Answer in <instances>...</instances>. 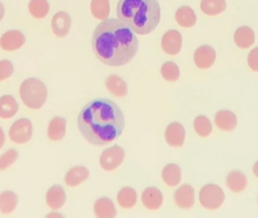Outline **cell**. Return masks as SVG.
<instances>
[{"instance_id": "1", "label": "cell", "mask_w": 258, "mask_h": 218, "mask_svg": "<svg viewBox=\"0 0 258 218\" xmlns=\"http://www.w3.org/2000/svg\"><path fill=\"white\" fill-rule=\"evenodd\" d=\"M139 43L134 31L120 19L107 18L97 25L92 36V49L103 64L120 67L133 60Z\"/></svg>"}, {"instance_id": "2", "label": "cell", "mask_w": 258, "mask_h": 218, "mask_svg": "<svg viewBox=\"0 0 258 218\" xmlns=\"http://www.w3.org/2000/svg\"><path fill=\"white\" fill-rule=\"evenodd\" d=\"M125 126L120 107L112 100L98 98L90 101L78 116V127L92 144L106 145L119 137Z\"/></svg>"}, {"instance_id": "3", "label": "cell", "mask_w": 258, "mask_h": 218, "mask_svg": "<svg viewBox=\"0 0 258 218\" xmlns=\"http://www.w3.org/2000/svg\"><path fill=\"white\" fill-rule=\"evenodd\" d=\"M116 12L122 22L141 35L152 32L160 21L157 0H120Z\"/></svg>"}, {"instance_id": "4", "label": "cell", "mask_w": 258, "mask_h": 218, "mask_svg": "<svg viewBox=\"0 0 258 218\" xmlns=\"http://www.w3.org/2000/svg\"><path fill=\"white\" fill-rule=\"evenodd\" d=\"M19 95L26 107L37 110L46 102L47 89L44 83L40 80L36 78H28L20 85Z\"/></svg>"}, {"instance_id": "5", "label": "cell", "mask_w": 258, "mask_h": 218, "mask_svg": "<svg viewBox=\"0 0 258 218\" xmlns=\"http://www.w3.org/2000/svg\"><path fill=\"white\" fill-rule=\"evenodd\" d=\"M199 200L201 205L208 210L218 209L225 200L222 188L216 184H207L200 190Z\"/></svg>"}, {"instance_id": "6", "label": "cell", "mask_w": 258, "mask_h": 218, "mask_svg": "<svg viewBox=\"0 0 258 218\" xmlns=\"http://www.w3.org/2000/svg\"><path fill=\"white\" fill-rule=\"evenodd\" d=\"M32 136V123L28 118L15 120L9 128V138L12 142L23 144L30 140Z\"/></svg>"}, {"instance_id": "7", "label": "cell", "mask_w": 258, "mask_h": 218, "mask_svg": "<svg viewBox=\"0 0 258 218\" xmlns=\"http://www.w3.org/2000/svg\"><path fill=\"white\" fill-rule=\"evenodd\" d=\"M125 157L124 149L119 145H113L106 148L100 155L99 162L104 171L111 172L121 166Z\"/></svg>"}, {"instance_id": "8", "label": "cell", "mask_w": 258, "mask_h": 218, "mask_svg": "<svg viewBox=\"0 0 258 218\" xmlns=\"http://www.w3.org/2000/svg\"><path fill=\"white\" fill-rule=\"evenodd\" d=\"M182 45V37L179 31L175 29H169L167 30L162 38H161V48L162 50L169 54V56H175L177 54Z\"/></svg>"}, {"instance_id": "9", "label": "cell", "mask_w": 258, "mask_h": 218, "mask_svg": "<svg viewBox=\"0 0 258 218\" xmlns=\"http://www.w3.org/2000/svg\"><path fill=\"white\" fill-rule=\"evenodd\" d=\"M25 43V36L20 30L12 29L4 32L0 37V47L6 51H13Z\"/></svg>"}, {"instance_id": "10", "label": "cell", "mask_w": 258, "mask_h": 218, "mask_svg": "<svg viewBox=\"0 0 258 218\" xmlns=\"http://www.w3.org/2000/svg\"><path fill=\"white\" fill-rule=\"evenodd\" d=\"M194 61L198 68L202 70L209 69L216 61V51L211 45L203 44L195 50Z\"/></svg>"}, {"instance_id": "11", "label": "cell", "mask_w": 258, "mask_h": 218, "mask_svg": "<svg viewBox=\"0 0 258 218\" xmlns=\"http://www.w3.org/2000/svg\"><path fill=\"white\" fill-rule=\"evenodd\" d=\"M72 26V18L66 11L56 12L51 19L52 32L57 37H64L69 34Z\"/></svg>"}, {"instance_id": "12", "label": "cell", "mask_w": 258, "mask_h": 218, "mask_svg": "<svg viewBox=\"0 0 258 218\" xmlns=\"http://www.w3.org/2000/svg\"><path fill=\"white\" fill-rule=\"evenodd\" d=\"M164 138L167 144L172 147H179L183 144L185 130L179 122H171L164 131Z\"/></svg>"}, {"instance_id": "13", "label": "cell", "mask_w": 258, "mask_h": 218, "mask_svg": "<svg viewBox=\"0 0 258 218\" xmlns=\"http://www.w3.org/2000/svg\"><path fill=\"white\" fill-rule=\"evenodd\" d=\"M173 199L180 209H189L195 204V190L190 185L183 184L175 191Z\"/></svg>"}, {"instance_id": "14", "label": "cell", "mask_w": 258, "mask_h": 218, "mask_svg": "<svg viewBox=\"0 0 258 218\" xmlns=\"http://www.w3.org/2000/svg\"><path fill=\"white\" fill-rule=\"evenodd\" d=\"M141 202L148 210H157L163 203L161 191L156 187H148L141 194Z\"/></svg>"}, {"instance_id": "15", "label": "cell", "mask_w": 258, "mask_h": 218, "mask_svg": "<svg viewBox=\"0 0 258 218\" xmlns=\"http://www.w3.org/2000/svg\"><path fill=\"white\" fill-rule=\"evenodd\" d=\"M66 192L60 185H52L46 192L45 202L52 210L60 209L66 203Z\"/></svg>"}, {"instance_id": "16", "label": "cell", "mask_w": 258, "mask_h": 218, "mask_svg": "<svg viewBox=\"0 0 258 218\" xmlns=\"http://www.w3.org/2000/svg\"><path fill=\"white\" fill-rule=\"evenodd\" d=\"M90 171L83 166H76L70 169L64 176V183L69 187H78L88 180Z\"/></svg>"}, {"instance_id": "17", "label": "cell", "mask_w": 258, "mask_h": 218, "mask_svg": "<svg viewBox=\"0 0 258 218\" xmlns=\"http://www.w3.org/2000/svg\"><path fill=\"white\" fill-rule=\"evenodd\" d=\"M105 86L108 92L117 98H123L128 93V87L126 82L117 75L108 76L105 81Z\"/></svg>"}, {"instance_id": "18", "label": "cell", "mask_w": 258, "mask_h": 218, "mask_svg": "<svg viewBox=\"0 0 258 218\" xmlns=\"http://www.w3.org/2000/svg\"><path fill=\"white\" fill-rule=\"evenodd\" d=\"M94 213L99 218H113L117 215L113 201L107 197H101L94 204Z\"/></svg>"}, {"instance_id": "19", "label": "cell", "mask_w": 258, "mask_h": 218, "mask_svg": "<svg viewBox=\"0 0 258 218\" xmlns=\"http://www.w3.org/2000/svg\"><path fill=\"white\" fill-rule=\"evenodd\" d=\"M215 124L224 131L234 130L237 126V116L230 110H220L215 115Z\"/></svg>"}, {"instance_id": "20", "label": "cell", "mask_w": 258, "mask_h": 218, "mask_svg": "<svg viewBox=\"0 0 258 218\" xmlns=\"http://www.w3.org/2000/svg\"><path fill=\"white\" fill-rule=\"evenodd\" d=\"M67 120L62 117H53L47 126V137L52 141L61 140L66 135Z\"/></svg>"}, {"instance_id": "21", "label": "cell", "mask_w": 258, "mask_h": 218, "mask_svg": "<svg viewBox=\"0 0 258 218\" xmlns=\"http://www.w3.org/2000/svg\"><path fill=\"white\" fill-rule=\"evenodd\" d=\"M234 41L240 48H248L255 41V33L249 26H240L234 33Z\"/></svg>"}, {"instance_id": "22", "label": "cell", "mask_w": 258, "mask_h": 218, "mask_svg": "<svg viewBox=\"0 0 258 218\" xmlns=\"http://www.w3.org/2000/svg\"><path fill=\"white\" fill-rule=\"evenodd\" d=\"M174 17L177 24L184 28L192 27L197 22V15L189 6H180L175 11Z\"/></svg>"}, {"instance_id": "23", "label": "cell", "mask_w": 258, "mask_h": 218, "mask_svg": "<svg viewBox=\"0 0 258 218\" xmlns=\"http://www.w3.org/2000/svg\"><path fill=\"white\" fill-rule=\"evenodd\" d=\"M226 184L231 192L240 193L247 187V178L240 171H232L227 176Z\"/></svg>"}, {"instance_id": "24", "label": "cell", "mask_w": 258, "mask_h": 218, "mask_svg": "<svg viewBox=\"0 0 258 218\" xmlns=\"http://www.w3.org/2000/svg\"><path fill=\"white\" fill-rule=\"evenodd\" d=\"M162 181L169 187H175L181 179V170L176 164H168L161 171Z\"/></svg>"}, {"instance_id": "25", "label": "cell", "mask_w": 258, "mask_h": 218, "mask_svg": "<svg viewBox=\"0 0 258 218\" xmlns=\"http://www.w3.org/2000/svg\"><path fill=\"white\" fill-rule=\"evenodd\" d=\"M18 109V103L13 96L3 95L0 97V118L9 119L17 113Z\"/></svg>"}, {"instance_id": "26", "label": "cell", "mask_w": 258, "mask_h": 218, "mask_svg": "<svg viewBox=\"0 0 258 218\" xmlns=\"http://www.w3.org/2000/svg\"><path fill=\"white\" fill-rule=\"evenodd\" d=\"M117 202L124 209L132 208L137 202L136 190L131 187H123L117 194Z\"/></svg>"}, {"instance_id": "27", "label": "cell", "mask_w": 258, "mask_h": 218, "mask_svg": "<svg viewBox=\"0 0 258 218\" xmlns=\"http://www.w3.org/2000/svg\"><path fill=\"white\" fill-rule=\"evenodd\" d=\"M18 197L13 191H3L0 193V212L9 214L13 212L17 206Z\"/></svg>"}, {"instance_id": "28", "label": "cell", "mask_w": 258, "mask_h": 218, "mask_svg": "<svg viewBox=\"0 0 258 218\" xmlns=\"http://www.w3.org/2000/svg\"><path fill=\"white\" fill-rule=\"evenodd\" d=\"M201 10L209 16H215L225 11L227 3L225 0H202Z\"/></svg>"}, {"instance_id": "29", "label": "cell", "mask_w": 258, "mask_h": 218, "mask_svg": "<svg viewBox=\"0 0 258 218\" xmlns=\"http://www.w3.org/2000/svg\"><path fill=\"white\" fill-rule=\"evenodd\" d=\"M91 12L93 16L99 20H105L108 18L110 13L109 0H92L91 1Z\"/></svg>"}, {"instance_id": "30", "label": "cell", "mask_w": 258, "mask_h": 218, "mask_svg": "<svg viewBox=\"0 0 258 218\" xmlns=\"http://www.w3.org/2000/svg\"><path fill=\"white\" fill-rule=\"evenodd\" d=\"M28 10L31 16L36 19H41L47 15L49 11V4L47 0H30Z\"/></svg>"}, {"instance_id": "31", "label": "cell", "mask_w": 258, "mask_h": 218, "mask_svg": "<svg viewBox=\"0 0 258 218\" xmlns=\"http://www.w3.org/2000/svg\"><path fill=\"white\" fill-rule=\"evenodd\" d=\"M194 128L201 137H207L211 134L213 127L210 119L204 115H199L194 120Z\"/></svg>"}, {"instance_id": "32", "label": "cell", "mask_w": 258, "mask_h": 218, "mask_svg": "<svg viewBox=\"0 0 258 218\" xmlns=\"http://www.w3.org/2000/svg\"><path fill=\"white\" fill-rule=\"evenodd\" d=\"M161 76L164 80L168 82H175L179 78V68L178 66L173 62H165L160 69Z\"/></svg>"}, {"instance_id": "33", "label": "cell", "mask_w": 258, "mask_h": 218, "mask_svg": "<svg viewBox=\"0 0 258 218\" xmlns=\"http://www.w3.org/2000/svg\"><path fill=\"white\" fill-rule=\"evenodd\" d=\"M18 158V151L15 148H8L0 154V172L6 171Z\"/></svg>"}, {"instance_id": "34", "label": "cell", "mask_w": 258, "mask_h": 218, "mask_svg": "<svg viewBox=\"0 0 258 218\" xmlns=\"http://www.w3.org/2000/svg\"><path fill=\"white\" fill-rule=\"evenodd\" d=\"M14 68L10 61L1 60L0 61V82L8 79L13 74Z\"/></svg>"}, {"instance_id": "35", "label": "cell", "mask_w": 258, "mask_h": 218, "mask_svg": "<svg viewBox=\"0 0 258 218\" xmlns=\"http://www.w3.org/2000/svg\"><path fill=\"white\" fill-rule=\"evenodd\" d=\"M248 66L254 72H258V46L254 47L248 54L247 58Z\"/></svg>"}, {"instance_id": "36", "label": "cell", "mask_w": 258, "mask_h": 218, "mask_svg": "<svg viewBox=\"0 0 258 218\" xmlns=\"http://www.w3.org/2000/svg\"><path fill=\"white\" fill-rule=\"evenodd\" d=\"M5 133H4V130L2 129V127L0 126V149L3 147L4 143H5Z\"/></svg>"}, {"instance_id": "37", "label": "cell", "mask_w": 258, "mask_h": 218, "mask_svg": "<svg viewBox=\"0 0 258 218\" xmlns=\"http://www.w3.org/2000/svg\"><path fill=\"white\" fill-rule=\"evenodd\" d=\"M253 173H254V175H255V177L256 178H258V160L254 164V166H253Z\"/></svg>"}, {"instance_id": "38", "label": "cell", "mask_w": 258, "mask_h": 218, "mask_svg": "<svg viewBox=\"0 0 258 218\" xmlns=\"http://www.w3.org/2000/svg\"><path fill=\"white\" fill-rule=\"evenodd\" d=\"M4 13H5V8H4L3 4L0 2V21L2 20V18L4 16Z\"/></svg>"}]
</instances>
